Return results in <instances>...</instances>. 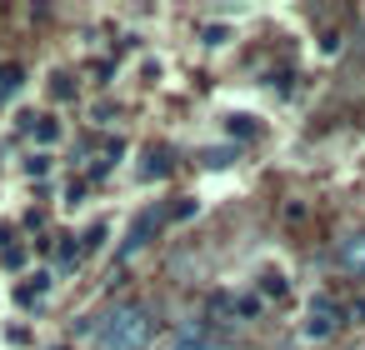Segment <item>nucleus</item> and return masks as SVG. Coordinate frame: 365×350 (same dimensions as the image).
<instances>
[{"label":"nucleus","instance_id":"1","mask_svg":"<svg viewBox=\"0 0 365 350\" xmlns=\"http://www.w3.org/2000/svg\"><path fill=\"white\" fill-rule=\"evenodd\" d=\"M145 340H150V310L145 305H115L91 330V350H140Z\"/></svg>","mask_w":365,"mask_h":350},{"label":"nucleus","instance_id":"2","mask_svg":"<svg viewBox=\"0 0 365 350\" xmlns=\"http://www.w3.org/2000/svg\"><path fill=\"white\" fill-rule=\"evenodd\" d=\"M160 220H165L160 210H140V220L130 225V235H125V245H120V255H135V250H140V245H145V240H150V235L160 230Z\"/></svg>","mask_w":365,"mask_h":350},{"label":"nucleus","instance_id":"3","mask_svg":"<svg viewBox=\"0 0 365 350\" xmlns=\"http://www.w3.org/2000/svg\"><path fill=\"white\" fill-rule=\"evenodd\" d=\"M335 325H340V310H330V300H315V310H310V320H305V335H310V340H325Z\"/></svg>","mask_w":365,"mask_h":350},{"label":"nucleus","instance_id":"4","mask_svg":"<svg viewBox=\"0 0 365 350\" xmlns=\"http://www.w3.org/2000/svg\"><path fill=\"white\" fill-rule=\"evenodd\" d=\"M345 270H365V235H350L345 245H340V255H335Z\"/></svg>","mask_w":365,"mask_h":350},{"label":"nucleus","instance_id":"5","mask_svg":"<svg viewBox=\"0 0 365 350\" xmlns=\"http://www.w3.org/2000/svg\"><path fill=\"white\" fill-rule=\"evenodd\" d=\"M26 86V76H21V66H0V105H6L16 91Z\"/></svg>","mask_w":365,"mask_h":350},{"label":"nucleus","instance_id":"6","mask_svg":"<svg viewBox=\"0 0 365 350\" xmlns=\"http://www.w3.org/2000/svg\"><path fill=\"white\" fill-rule=\"evenodd\" d=\"M36 140H41V145H56V140H61V125H56V120H41V125H36Z\"/></svg>","mask_w":365,"mask_h":350},{"label":"nucleus","instance_id":"7","mask_svg":"<svg viewBox=\"0 0 365 350\" xmlns=\"http://www.w3.org/2000/svg\"><path fill=\"white\" fill-rule=\"evenodd\" d=\"M51 96H56V101H71V96H76L71 76H56V81H51Z\"/></svg>","mask_w":365,"mask_h":350},{"label":"nucleus","instance_id":"8","mask_svg":"<svg viewBox=\"0 0 365 350\" xmlns=\"http://www.w3.org/2000/svg\"><path fill=\"white\" fill-rule=\"evenodd\" d=\"M46 170H51V155H31L26 160V175H46Z\"/></svg>","mask_w":365,"mask_h":350},{"label":"nucleus","instance_id":"9","mask_svg":"<svg viewBox=\"0 0 365 350\" xmlns=\"http://www.w3.org/2000/svg\"><path fill=\"white\" fill-rule=\"evenodd\" d=\"M230 130L235 135H250V115H230Z\"/></svg>","mask_w":365,"mask_h":350},{"label":"nucleus","instance_id":"10","mask_svg":"<svg viewBox=\"0 0 365 350\" xmlns=\"http://www.w3.org/2000/svg\"><path fill=\"white\" fill-rule=\"evenodd\" d=\"M170 350H205L200 340H180V345H170Z\"/></svg>","mask_w":365,"mask_h":350}]
</instances>
